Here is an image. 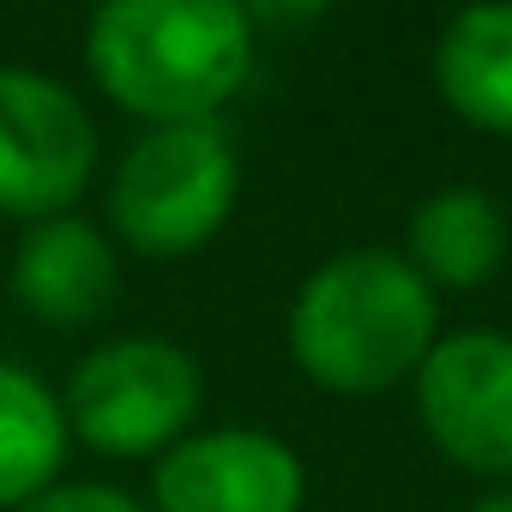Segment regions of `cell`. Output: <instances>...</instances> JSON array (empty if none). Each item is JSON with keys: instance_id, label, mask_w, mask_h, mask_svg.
Masks as SVG:
<instances>
[{"instance_id": "6da1fadb", "label": "cell", "mask_w": 512, "mask_h": 512, "mask_svg": "<svg viewBox=\"0 0 512 512\" xmlns=\"http://www.w3.org/2000/svg\"><path fill=\"white\" fill-rule=\"evenodd\" d=\"M85 67L151 127L217 121L253 73V19L235 0H109L91 13Z\"/></svg>"}, {"instance_id": "7a4b0ae2", "label": "cell", "mask_w": 512, "mask_h": 512, "mask_svg": "<svg viewBox=\"0 0 512 512\" xmlns=\"http://www.w3.org/2000/svg\"><path fill=\"white\" fill-rule=\"evenodd\" d=\"M440 338V302L404 253L350 247L314 266L290 302L296 368L344 398H374L422 368Z\"/></svg>"}, {"instance_id": "3957f363", "label": "cell", "mask_w": 512, "mask_h": 512, "mask_svg": "<svg viewBox=\"0 0 512 512\" xmlns=\"http://www.w3.org/2000/svg\"><path fill=\"white\" fill-rule=\"evenodd\" d=\"M241 199V163L217 121L145 127L109 175V223L145 260L199 253Z\"/></svg>"}, {"instance_id": "277c9868", "label": "cell", "mask_w": 512, "mask_h": 512, "mask_svg": "<svg viewBox=\"0 0 512 512\" xmlns=\"http://www.w3.org/2000/svg\"><path fill=\"white\" fill-rule=\"evenodd\" d=\"M199 398H205L199 362L175 338L133 332L97 344L73 368L61 410L67 428L103 458H163L175 440H187Z\"/></svg>"}, {"instance_id": "5b68a950", "label": "cell", "mask_w": 512, "mask_h": 512, "mask_svg": "<svg viewBox=\"0 0 512 512\" xmlns=\"http://www.w3.org/2000/svg\"><path fill=\"white\" fill-rule=\"evenodd\" d=\"M97 175V121L49 73L0 67V217H67Z\"/></svg>"}, {"instance_id": "8992f818", "label": "cell", "mask_w": 512, "mask_h": 512, "mask_svg": "<svg viewBox=\"0 0 512 512\" xmlns=\"http://www.w3.org/2000/svg\"><path fill=\"white\" fill-rule=\"evenodd\" d=\"M410 380L416 416L452 464L476 476H512V332L464 326L434 338Z\"/></svg>"}, {"instance_id": "52a82bcc", "label": "cell", "mask_w": 512, "mask_h": 512, "mask_svg": "<svg viewBox=\"0 0 512 512\" xmlns=\"http://www.w3.org/2000/svg\"><path fill=\"white\" fill-rule=\"evenodd\" d=\"M308 464L266 428L175 440L151 470V512H302Z\"/></svg>"}, {"instance_id": "ba28073f", "label": "cell", "mask_w": 512, "mask_h": 512, "mask_svg": "<svg viewBox=\"0 0 512 512\" xmlns=\"http://www.w3.org/2000/svg\"><path fill=\"white\" fill-rule=\"evenodd\" d=\"M13 302L43 320V326H91L109 314L115 284H121V260H115V241L85 223L79 211L67 217H43L25 229V241L13 247Z\"/></svg>"}, {"instance_id": "9c48e42d", "label": "cell", "mask_w": 512, "mask_h": 512, "mask_svg": "<svg viewBox=\"0 0 512 512\" xmlns=\"http://www.w3.org/2000/svg\"><path fill=\"white\" fill-rule=\"evenodd\" d=\"M512 247V223L506 205L488 187H440L410 211V272L428 290H476L500 272Z\"/></svg>"}, {"instance_id": "30bf717a", "label": "cell", "mask_w": 512, "mask_h": 512, "mask_svg": "<svg viewBox=\"0 0 512 512\" xmlns=\"http://www.w3.org/2000/svg\"><path fill=\"white\" fill-rule=\"evenodd\" d=\"M434 85L458 121L482 133H512V7H464L446 19L434 49Z\"/></svg>"}, {"instance_id": "8fae6325", "label": "cell", "mask_w": 512, "mask_h": 512, "mask_svg": "<svg viewBox=\"0 0 512 512\" xmlns=\"http://www.w3.org/2000/svg\"><path fill=\"white\" fill-rule=\"evenodd\" d=\"M67 410L31 368L0 362V512H19L49 494L67 470Z\"/></svg>"}, {"instance_id": "7c38bea8", "label": "cell", "mask_w": 512, "mask_h": 512, "mask_svg": "<svg viewBox=\"0 0 512 512\" xmlns=\"http://www.w3.org/2000/svg\"><path fill=\"white\" fill-rule=\"evenodd\" d=\"M19 512H145L133 494L109 488V482H55L49 494H37Z\"/></svg>"}, {"instance_id": "4fadbf2b", "label": "cell", "mask_w": 512, "mask_h": 512, "mask_svg": "<svg viewBox=\"0 0 512 512\" xmlns=\"http://www.w3.org/2000/svg\"><path fill=\"white\" fill-rule=\"evenodd\" d=\"M470 512H512V488H494V494L470 500Z\"/></svg>"}]
</instances>
